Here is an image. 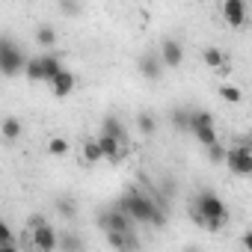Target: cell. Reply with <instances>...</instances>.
<instances>
[{
	"label": "cell",
	"mask_w": 252,
	"mask_h": 252,
	"mask_svg": "<svg viewBox=\"0 0 252 252\" xmlns=\"http://www.w3.org/2000/svg\"><path fill=\"white\" fill-rule=\"evenodd\" d=\"M57 6H60V12L65 15V18H77L80 15V0H57Z\"/></svg>",
	"instance_id": "cell-27"
},
{
	"label": "cell",
	"mask_w": 252,
	"mask_h": 252,
	"mask_svg": "<svg viewBox=\"0 0 252 252\" xmlns=\"http://www.w3.org/2000/svg\"><path fill=\"white\" fill-rule=\"evenodd\" d=\"M220 98L228 101V104H240V101H243V92H240V86H234V83H222V86H220Z\"/></svg>",
	"instance_id": "cell-24"
},
{
	"label": "cell",
	"mask_w": 252,
	"mask_h": 252,
	"mask_svg": "<svg viewBox=\"0 0 252 252\" xmlns=\"http://www.w3.org/2000/svg\"><path fill=\"white\" fill-rule=\"evenodd\" d=\"M36 42H39L42 48H54V45H57V30H54L51 24H39V27H36Z\"/></svg>",
	"instance_id": "cell-20"
},
{
	"label": "cell",
	"mask_w": 252,
	"mask_h": 252,
	"mask_svg": "<svg viewBox=\"0 0 252 252\" xmlns=\"http://www.w3.org/2000/svg\"><path fill=\"white\" fill-rule=\"evenodd\" d=\"M137 128H140V134H143V137L158 134V116H155V113H149V110H143V113L137 116Z\"/></svg>",
	"instance_id": "cell-16"
},
{
	"label": "cell",
	"mask_w": 252,
	"mask_h": 252,
	"mask_svg": "<svg viewBox=\"0 0 252 252\" xmlns=\"http://www.w3.org/2000/svg\"><path fill=\"white\" fill-rule=\"evenodd\" d=\"M60 246H63V249H80V246H83V240H80V237H74L71 231H63V234H57V249H60Z\"/></svg>",
	"instance_id": "cell-28"
},
{
	"label": "cell",
	"mask_w": 252,
	"mask_h": 252,
	"mask_svg": "<svg viewBox=\"0 0 252 252\" xmlns=\"http://www.w3.org/2000/svg\"><path fill=\"white\" fill-rule=\"evenodd\" d=\"M95 140H98V146H101V158H104V160L119 163V160L125 158V146H122V140H116V137H110V134H98Z\"/></svg>",
	"instance_id": "cell-11"
},
{
	"label": "cell",
	"mask_w": 252,
	"mask_h": 252,
	"mask_svg": "<svg viewBox=\"0 0 252 252\" xmlns=\"http://www.w3.org/2000/svg\"><path fill=\"white\" fill-rule=\"evenodd\" d=\"M57 214H60L63 220L71 222V220L77 217V205H74V199H71V196H60V199H57Z\"/></svg>",
	"instance_id": "cell-21"
},
{
	"label": "cell",
	"mask_w": 252,
	"mask_h": 252,
	"mask_svg": "<svg viewBox=\"0 0 252 252\" xmlns=\"http://www.w3.org/2000/svg\"><path fill=\"white\" fill-rule=\"evenodd\" d=\"M190 134L196 137L199 146H211V143H217V128H214V125H199V128H193Z\"/></svg>",
	"instance_id": "cell-19"
},
{
	"label": "cell",
	"mask_w": 252,
	"mask_h": 252,
	"mask_svg": "<svg viewBox=\"0 0 252 252\" xmlns=\"http://www.w3.org/2000/svg\"><path fill=\"white\" fill-rule=\"evenodd\" d=\"M225 163L237 178H249L252 175V149L246 143H240L234 149H225Z\"/></svg>",
	"instance_id": "cell-4"
},
{
	"label": "cell",
	"mask_w": 252,
	"mask_h": 252,
	"mask_svg": "<svg viewBox=\"0 0 252 252\" xmlns=\"http://www.w3.org/2000/svg\"><path fill=\"white\" fill-rule=\"evenodd\" d=\"M158 57H160L163 68H181V63H184V48H181L178 39H163Z\"/></svg>",
	"instance_id": "cell-7"
},
{
	"label": "cell",
	"mask_w": 252,
	"mask_h": 252,
	"mask_svg": "<svg viewBox=\"0 0 252 252\" xmlns=\"http://www.w3.org/2000/svg\"><path fill=\"white\" fill-rule=\"evenodd\" d=\"M199 125H214V116L205 113V110H190V128H187V134L193 128H199Z\"/></svg>",
	"instance_id": "cell-26"
},
{
	"label": "cell",
	"mask_w": 252,
	"mask_h": 252,
	"mask_svg": "<svg viewBox=\"0 0 252 252\" xmlns=\"http://www.w3.org/2000/svg\"><path fill=\"white\" fill-rule=\"evenodd\" d=\"M202 63H205L208 68H225L228 60H225V54H222L220 48H205V51H202Z\"/></svg>",
	"instance_id": "cell-18"
},
{
	"label": "cell",
	"mask_w": 252,
	"mask_h": 252,
	"mask_svg": "<svg viewBox=\"0 0 252 252\" xmlns=\"http://www.w3.org/2000/svg\"><path fill=\"white\" fill-rule=\"evenodd\" d=\"M80 155H83V163H86V166H95V163H101V160H104V158H101V146H98V140H95V137L83 143V152H80Z\"/></svg>",
	"instance_id": "cell-17"
},
{
	"label": "cell",
	"mask_w": 252,
	"mask_h": 252,
	"mask_svg": "<svg viewBox=\"0 0 252 252\" xmlns=\"http://www.w3.org/2000/svg\"><path fill=\"white\" fill-rule=\"evenodd\" d=\"M190 214H193V220H196L202 228H208V231H220V228L228 222V208H225V202H222L217 193H211V190L196 193V199H193V205H190Z\"/></svg>",
	"instance_id": "cell-2"
},
{
	"label": "cell",
	"mask_w": 252,
	"mask_h": 252,
	"mask_svg": "<svg viewBox=\"0 0 252 252\" xmlns=\"http://www.w3.org/2000/svg\"><path fill=\"white\" fill-rule=\"evenodd\" d=\"M205 149H208V160L211 163H222L225 160V146H220V140L211 143V146H205Z\"/></svg>",
	"instance_id": "cell-30"
},
{
	"label": "cell",
	"mask_w": 252,
	"mask_h": 252,
	"mask_svg": "<svg viewBox=\"0 0 252 252\" xmlns=\"http://www.w3.org/2000/svg\"><path fill=\"white\" fill-rule=\"evenodd\" d=\"M101 134H110L116 140H128V128H125V122L119 116H104V125H101Z\"/></svg>",
	"instance_id": "cell-14"
},
{
	"label": "cell",
	"mask_w": 252,
	"mask_h": 252,
	"mask_svg": "<svg viewBox=\"0 0 252 252\" xmlns=\"http://www.w3.org/2000/svg\"><path fill=\"white\" fill-rule=\"evenodd\" d=\"M30 231H33V246L39 252H54L57 249V231L45 217H30Z\"/></svg>",
	"instance_id": "cell-5"
},
{
	"label": "cell",
	"mask_w": 252,
	"mask_h": 252,
	"mask_svg": "<svg viewBox=\"0 0 252 252\" xmlns=\"http://www.w3.org/2000/svg\"><path fill=\"white\" fill-rule=\"evenodd\" d=\"M116 208H122L134 222H149V225H155V228H163V225H166V205H163L158 196L143 193L140 187L125 190V196L116 202Z\"/></svg>",
	"instance_id": "cell-1"
},
{
	"label": "cell",
	"mask_w": 252,
	"mask_h": 252,
	"mask_svg": "<svg viewBox=\"0 0 252 252\" xmlns=\"http://www.w3.org/2000/svg\"><path fill=\"white\" fill-rule=\"evenodd\" d=\"M39 63H42V77H45V83H51V77L63 68V57H60V54H42Z\"/></svg>",
	"instance_id": "cell-15"
},
{
	"label": "cell",
	"mask_w": 252,
	"mask_h": 252,
	"mask_svg": "<svg viewBox=\"0 0 252 252\" xmlns=\"http://www.w3.org/2000/svg\"><path fill=\"white\" fill-rule=\"evenodd\" d=\"M48 155H51V158H65V155H68V140H65V137H51Z\"/></svg>",
	"instance_id": "cell-25"
},
{
	"label": "cell",
	"mask_w": 252,
	"mask_h": 252,
	"mask_svg": "<svg viewBox=\"0 0 252 252\" xmlns=\"http://www.w3.org/2000/svg\"><path fill=\"white\" fill-rule=\"evenodd\" d=\"M246 0H225L222 3V18L228 27H243L246 24Z\"/></svg>",
	"instance_id": "cell-9"
},
{
	"label": "cell",
	"mask_w": 252,
	"mask_h": 252,
	"mask_svg": "<svg viewBox=\"0 0 252 252\" xmlns=\"http://www.w3.org/2000/svg\"><path fill=\"white\" fill-rule=\"evenodd\" d=\"M24 134V122L18 116H6L3 122H0V140L3 143H18Z\"/></svg>",
	"instance_id": "cell-12"
},
{
	"label": "cell",
	"mask_w": 252,
	"mask_h": 252,
	"mask_svg": "<svg viewBox=\"0 0 252 252\" xmlns=\"http://www.w3.org/2000/svg\"><path fill=\"white\" fill-rule=\"evenodd\" d=\"M137 68H140V74L146 77V80H160L163 77V63H160V57H158V51H146L143 57H140V63H137Z\"/></svg>",
	"instance_id": "cell-8"
},
{
	"label": "cell",
	"mask_w": 252,
	"mask_h": 252,
	"mask_svg": "<svg viewBox=\"0 0 252 252\" xmlns=\"http://www.w3.org/2000/svg\"><path fill=\"white\" fill-rule=\"evenodd\" d=\"M24 74H27V80L30 83H45V77H42V63H39V57H27V63H24Z\"/></svg>",
	"instance_id": "cell-22"
},
{
	"label": "cell",
	"mask_w": 252,
	"mask_h": 252,
	"mask_svg": "<svg viewBox=\"0 0 252 252\" xmlns=\"http://www.w3.org/2000/svg\"><path fill=\"white\" fill-rule=\"evenodd\" d=\"M74 86H77V77L63 65L54 77H51V92L57 95V98H65V95H71L74 92Z\"/></svg>",
	"instance_id": "cell-10"
},
{
	"label": "cell",
	"mask_w": 252,
	"mask_h": 252,
	"mask_svg": "<svg viewBox=\"0 0 252 252\" xmlns=\"http://www.w3.org/2000/svg\"><path fill=\"white\" fill-rule=\"evenodd\" d=\"M12 246H15V234L3 220H0V249H12Z\"/></svg>",
	"instance_id": "cell-29"
},
{
	"label": "cell",
	"mask_w": 252,
	"mask_h": 252,
	"mask_svg": "<svg viewBox=\"0 0 252 252\" xmlns=\"http://www.w3.org/2000/svg\"><path fill=\"white\" fill-rule=\"evenodd\" d=\"M104 234H107V243L116 246V249H134V246H140L134 228L131 231H104Z\"/></svg>",
	"instance_id": "cell-13"
},
{
	"label": "cell",
	"mask_w": 252,
	"mask_h": 252,
	"mask_svg": "<svg viewBox=\"0 0 252 252\" xmlns=\"http://www.w3.org/2000/svg\"><path fill=\"white\" fill-rule=\"evenodd\" d=\"M169 119H172V128H175V131H184V134H187V128H190V110L175 107Z\"/></svg>",
	"instance_id": "cell-23"
},
{
	"label": "cell",
	"mask_w": 252,
	"mask_h": 252,
	"mask_svg": "<svg viewBox=\"0 0 252 252\" xmlns=\"http://www.w3.org/2000/svg\"><path fill=\"white\" fill-rule=\"evenodd\" d=\"M98 222H101V228L104 231H131L137 222L128 217V214H125L122 208H107V211H101V217H98Z\"/></svg>",
	"instance_id": "cell-6"
},
{
	"label": "cell",
	"mask_w": 252,
	"mask_h": 252,
	"mask_svg": "<svg viewBox=\"0 0 252 252\" xmlns=\"http://www.w3.org/2000/svg\"><path fill=\"white\" fill-rule=\"evenodd\" d=\"M24 63H27V54L21 51V45L12 36L0 33V74L18 77V74H24Z\"/></svg>",
	"instance_id": "cell-3"
}]
</instances>
